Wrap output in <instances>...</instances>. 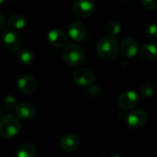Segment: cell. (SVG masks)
Returning a JSON list of instances; mask_svg holds the SVG:
<instances>
[{"label": "cell", "instance_id": "obj_28", "mask_svg": "<svg viewBox=\"0 0 157 157\" xmlns=\"http://www.w3.org/2000/svg\"><path fill=\"white\" fill-rule=\"evenodd\" d=\"M1 113H2V110H1V109H0V115H1Z\"/></svg>", "mask_w": 157, "mask_h": 157}, {"label": "cell", "instance_id": "obj_6", "mask_svg": "<svg viewBox=\"0 0 157 157\" xmlns=\"http://www.w3.org/2000/svg\"><path fill=\"white\" fill-rule=\"evenodd\" d=\"M74 82L82 87H91L95 83L94 74L86 68H77L73 73Z\"/></svg>", "mask_w": 157, "mask_h": 157}, {"label": "cell", "instance_id": "obj_22", "mask_svg": "<svg viewBox=\"0 0 157 157\" xmlns=\"http://www.w3.org/2000/svg\"><path fill=\"white\" fill-rule=\"evenodd\" d=\"M4 103H5V106H6L7 109H13V108H15L16 105H17L16 98H15V97H13L12 95H8V96L5 97V98H4Z\"/></svg>", "mask_w": 157, "mask_h": 157}, {"label": "cell", "instance_id": "obj_16", "mask_svg": "<svg viewBox=\"0 0 157 157\" xmlns=\"http://www.w3.org/2000/svg\"><path fill=\"white\" fill-rule=\"evenodd\" d=\"M8 25L14 30H20L23 29L28 24V18L24 14L17 13L12 15L8 18Z\"/></svg>", "mask_w": 157, "mask_h": 157}, {"label": "cell", "instance_id": "obj_17", "mask_svg": "<svg viewBox=\"0 0 157 157\" xmlns=\"http://www.w3.org/2000/svg\"><path fill=\"white\" fill-rule=\"evenodd\" d=\"M36 59L35 53L29 49H25V50H21L17 52V62L24 66H29L32 63H34Z\"/></svg>", "mask_w": 157, "mask_h": 157}, {"label": "cell", "instance_id": "obj_11", "mask_svg": "<svg viewBox=\"0 0 157 157\" xmlns=\"http://www.w3.org/2000/svg\"><path fill=\"white\" fill-rule=\"evenodd\" d=\"M15 113L16 117L21 120L29 121L33 119L36 115V109L35 107L28 102H22L17 104L15 107Z\"/></svg>", "mask_w": 157, "mask_h": 157}, {"label": "cell", "instance_id": "obj_18", "mask_svg": "<svg viewBox=\"0 0 157 157\" xmlns=\"http://www.w3.org/2000/svg\"><path fill=\"white\" fill-rule=\"evenodd\" d=\"M36 155L37 149L32 144L29 143H25L21 144L17 153V157H36Z\"/></svg>", "mask_w": 157, "mask_h": 157}, {"label": "cell", "instance_id": "obj_5", "mask_svg": "<svg viewBox=\"0 0 157 157\" xmlns=\"http://www.w3.org/2000/svg\"><path fill=\"white\" fill-rule=\"evenodd\" d=\"M140 102L141 97L132 90L122 92L117 99L118 106L124 110H131L136 108L140 104Z\"/></svg>", "mask_w": 157, "mask_h": 157}, {"label": "cell", "instance_id": "obj_10", "mask_svg": "<svg viewBox=\"0 0 157 157\" xmlns=\"http://www.w3.org/2000/svg\"><path fill=\"white\" fill-rule=\"evenodd\" d=\"M138 42L133 38H126L122 40L121 47H119V52L122 54L123 57L127 59L133 58L138 52Z\"/></svg>", "mask_w": 157, "mask_h": 157}, {"label": "cell", "instance_id": "obj_9", "mask_svg": "<svg viewBox=\"0 0 157 157\" xmlns=\"http://www.w3.org/2000/svg\"><path fill=\"white\" fill-rule=\"evenodd\" d=\"M47 41L54 48H63L68 42L66 33L60 29H53L47 34Z\"/></svg>", "mask_w": 157, "mask_h": 157}, {"label": "cell", "instance_id": "obj_8", "mask_svg": "<svg viewBox=\"0 0 157 157\" xmlns=\"http://www.w3.org/2000/svg\"><path fill=\"white\" fill-rule=\"evenodd\" d=\"M74 13L81 17H89L96 12V5L92 0H75L73 4Z\"/></svg>", "mask_w": 157, "mask_h": 157}, {"label": "cell", "instance_id": "obj_3", "mask_svg": "<svg viewBox=\"0 0 157 157\" xmlns=\"http://www.w3.org/2000/svg\"><path fill=\"white\" fill-rule=\"evenodd\" d=\"M20 130L21 123L17 117L8 114L0 120V135L3 138H13L19 133Z\"/></svg>", "mask_w": 157, "mask_h": 157}, {"label": "cell", "instance_id": "obj_13", "mask_svg": "<svg viewBox=\"0 0 157 157\" xmlns=\"http://www.w3.org/2000/svg\"><path fill=\"white\" fill-rule=\"evenodd\" d=\"M68 35L76 41H81L86 35V27L81 21H73L68 27Z\"/></svg>", "mask_w": 157, "mask_h": 157}, {"label": "cell", "instance_id": "obj_21", "mask_svg": "<svg viewBox=\"0 0 157 157\" xmlns=\"http://www.w3.org/2000/svg\"><path fill=\"white\" fill-rule=\"evenodd\" d=\"M144 33L148 38H155L157 34L156 25L155 23L148 24L144 29Z\"/></svg>", "mask_w": 157, "mask_h": 157}, {"label": "cell", "instance_id": "obj_12", "mask_svg": "<svg viewBox=\"0 0 157 157\" xmlns=\"http://www.w3.org/2000/svg\"><path fill=\"white\" fill-rule=\"evenodd\" d=\"M17 86L22 93L27 94V95L33 94L38 89L37 81L32 76H29V75H24L18 78L17 82Z\"/></svg>", "mask_w": 157, "mask_h": 157}, {"label": "cell", "instance_id": "obj_15", "mask_svg": "<svg viewBox=\"0 0 157 157\" xmlns=\"http://www.w3.org/2000/svg\"><path fill=\"white\" fill-rule=\"evenodd\" d=\"M139 58L143 61H153L156 57V46L153 42H147L138 49L137 52Z\"/></svg>", "mask_w": 157, "mask_h": 157}, {"label": "cell", "instance_id": "obj_25", "mask_svg": "<svg viewBox=\"0 0 157 157\" xmlns=\"http://www.w3.org/2000/svg\"><path fill=\"white\" fill-rule=\"evenodd\" d=\"M121 1H123V2H126V3H129V2H132L133 0H121Z\"/></svg>", "mask_w": 157, "mask_h": 157}, {"label": "cell", "instance_id": "obj_27", "mask_svg": "<svg viewBox=\"0 0 157 157\" xmlns=\"http://www.w3.org/2000/svg\"><path fill=\"white\" fill-rule=\"evenodd\" d=\"M111 157H121V156H120V155H114V156H111Z\"/></svg>", "mask_w": 157, "mask_h": 157}, {"label": "cell", "instance_id": "obj_4", "mask_svg": "<svg viewBox=\"0 0 157 157\" xmlns=\"http://www.w3.org/2000/svg\"><path fill=\"white\" fill-rule=\"evenodd\" d=\"M2 43L6 51L15 52L21 47V37L17 30L5 29L2 35Z\"/></svg>", "mask_w": 157, "mask_h": 157}, {"label": "cell", "instance_id": "obj_1", "mask_svg": "<svg viewBox=\"0 0 157 157\" xmlns=\"http://www.w3.org/2000/svg\"><path fill=\"white\" fill-rule=\"evenodd\" d=\"M63 61L72 67L81 66L86 61V54L84 49L75 43L66 44L62 52Z\"/></svg>", "mask_w": 157, "mask_h": 157}, {"label": "cell", "instance_id": "obj_26", "mask_svg": "<svg viewBox=\"0 0 157 157\" xmlns=\"http://www.w3.org/2000/svg\"><path fill=\"white\" fill-rule=\"evenodd\" d=\"M4 2H6V0H0V5H1V4H3Z\"/></svg>", "mask_w": 157, "mask_h": 157}, {"label": "cell", "instance_id": "obj_20", "mask_svg": "<svg viewBox=\"0 0 157 157\" xmlns=\"http://www.w3.org/2000/svg\"><path fill=\"white\" fill-rule=\"evenodd\" d=\"M155 94V86L151 84H145L141 88V96L144 98H150Z\"/></svg>", "mask_w": 157, "mask_h": 157}, {"label": "cell", "instance_id": "obj_7", "mask_svg": "<svg viewBox=\"0 0 157 157\" xmlns=\"http://www.w3.org/2000/svg\"><path fill=\"white\" fill-rule=\"evenodd\" d=\"M148 121V114L144 109L132 111L126 118V125L132 130H137L144 127Z\"/></svg>", "mask_w": 157, "mask_h": 157}, {"label": "cell", "instance_id": "obj_2", "mask_svg": "<svg viewBox=\"0 0 157 157\" xmlns=\"http://www.w3.org/2000/svg\"><path fill=\"white\" fill-rule=\"evenodd\" d=\"M97 52L101 59L107 62H111L115 60L119 54V44L116 39L105 37L98 41Z\"/></svg>", "mask_w": 157, "mask_h": 157}, {"label": "cell", "instance_id": "obj_23", "mask_svg": "<svg viewBox=\"0 0 157 157\" xmlns=\"http://www.w3.org/2000/svg\"><path fill=\"white\" fill-rule=\"evenodd\" d=\"M143 6L149 10H155L157 8L156 0H141Z\"/></svg>", "mask_w": 157, "mask_h": 157}, {"label": "cell", "instance_id": "obj_19", "mask_svg": "<svg viewBox=\"0 0 157 157\" xmlns=\"http://www.w3.org/2000/svg\"><path fill=\"white\" fill-rule=\"evenodd\" d=\"M106 31H107V34L109 35V37L115 39L121 32V25L117 20H111L108 23V25L106 27Z\"/></svg>", "mask_w": 157, "mask_h": 157}, {"label": "cell", "instance_id": "obj_24", "mask_svg": "<svg viewBox=\"0 0 157 157\" xmlns=\"http://www.w3.org/2000/svg\"><path fill=\"white\" fill-rule=\"evenodd\" d=\"M6 20L4 16V14L0 11V31L6 29Z\"/></svg>", "mask_w": 157, "mask_h": 157}, {"label": "cell", "instance_id": "obj_14", "mask_svg": "<svg viewBox=\"0 0 157 157\" xmlns=\"http://www.w3.org/2000/svg\"><path fill=\"white\" fill-rule=\"evenodd\" d=\"M79 146V139L75 134H66L60 140V147L66 153H72L77 150Z\"/></svg>", "mask_w": 157, "mask_h": 157}]
</instances>
